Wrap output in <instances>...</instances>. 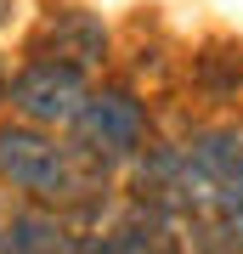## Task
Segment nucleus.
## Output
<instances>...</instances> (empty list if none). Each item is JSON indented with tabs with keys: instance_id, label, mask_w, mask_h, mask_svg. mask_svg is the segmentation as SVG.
Instances as JSON below:
<instances>
[{
	"instance_id": "obj_1",
	"label": "nucleus",
	"mask_w": 243,
	"mask_h": 254,
	"mask_svg": "<svg viewBox=\"0 0 243 254\" xmlns=\"http://www.w3.org/2000/svg\"><path fill=\"white\" fill-rule=\"evenodd\" d=\"M68 141L80 147L85 158L108 164L113 175H125V164L153 141V119H147V102L125 91V85H90L80 119L68 125Z\"/></svg>"
},
{
	"instance_id": "obj_2",
	"label": "nucleus",
	"mask_w": 243,
	"mask_h": 254,
	"mask_svg": "<svg viewBox=\"0 0 243 254\" xmlns=\"http://www.w3.org/2000/svg\"><path fill=\"white\" fill-rule=\"evenodd\" d=\"M85 96H90V73L45 63V57H23V63L11 68V79H6L11 119H23V125H34V130H57V136H68V125L80 119Z\"/></svg>"
},
{
	"instance_id": "obj_3",
	"label": "nucleus",
	"mask_w": 243,
	"mask_h": 254,
	"mask_svg": "<svg viewBox=\"0 0 243 254\" xmlns=\"http://www.w3.org/2000/svg\"><path fill=\"white\" fill-rule=\"evenodd\" d=\"M68 158H74V147H68V136H57V130H34V125H23V119L0 125V187H11L28 203L51 209L57 187H63V175H68Z\"/></svg>"
},
{
	"instance_id": "obj_4",
	"label": "nucleus",
	"mask_w": 243,
	"mask_h": 254,
	"mask_svg": "<svg viewBox=\"0 0 243 254\" xmlns=\"http://www.w3.org/2000/svg\"><path fill=\"white\" fill-rule=\"evenodd\" d=\"M181 153H187V170H192V181H198L204 215L243 203V125L238 119L198 125L187 141H181Z\"/></svg>"
},
{
	"instance_id": "obj_5",
	"label": "nucleus",
	"mask_w": 243,
	"mask_h": 254,
	"mask_svg": "<svg viewBox=\"0 0 243 254\" xmlns=\"http://www.w3.org/2000/svg\"><path fill=\"white\" fill-rule=\"evenodd\" d=\"M28 57H45V63L96 73L113 57V28H108L102 11H90V6H57V11H45L40 28L28 34Z\"/></svg>"
},
{
	"instance_id": "obj_6",
	"label": "nucleus",
	"mask_w": 243,
	"mask_h": 254,
	"mask_svg": "<svg viewBox=\"0 0 243 254\" xmlns=\"http://www.w3.org/2000/svg\"><path fill=\"white\" fill-rule=\"evenodd\" d=\"M0 254H74V226L57 209L17 198L0 215Z\"/></svg>"
},
{
	"instance_id": "obj_7",
	"label": "nucleus",
	"mask_w": 243,
	"mask_h": 254,
	"mask_svg": "<svg viewBox=\"0 0 243 254\" xmlns=\"http://www.w3.org/2000/svg\"><path fill=\"white\" fill-rule=\"evenodd\" d=\"M187 254H243V203L187 220Z\"/></svg>"
},
{
	"instance_id": "obj_8",
	"label": "nucleus",
	"mask_w": 243,
	"mask_h": 254,
	"mask_svg": "<svg viewBox=\"0 0 243 254\" xmlns=\"http://www.w3.org/2000/svg\"><path fill=\"white\" fill-rule=\"evenodd\" d=\"M192 85H198V96H209V102H232L243 91V51L209 46L204 57H192Z\"/></svg>"
},
{
	"instance_id": "obj_9",
	"label": "nucleus",
	"mask_w": 243,
	"mask_h": 254,
	"mask_svg": "<svg viewBox=\"0 0 243 254\" xmlns=\"http://www.w3.org/2000/svg\"><path fill=\"white\" fill-rule=\"evenodd\" d=\"M74 254H136L113 226H90V232H74Z\"/></svg>"
},
{
	"instance_id": "obj_10",
	"label": "nucleus",
	"mask_w": 243,
	"mask_h": 254,
	"mask_svg": "<svg viewBox=\"0 0 243 254\" xmlns=\"http://www.w3.org/2000/svg\"><path fill=\"white\" fill-rule=\"evenodd\" d=\"M11 17H17V0H0V28H11Z\"/></svg>"
},
{
	"instance_id": "obj_11",
	"label": "nucleus",
	"mask_w": 243,
	"mask_h": 254,
	"mask_svg": "<svg viewBox=\"0 0 243 254\" xmlns=\"http://www.w3.org/2000/svg\"><path fill=\"white\" fill-rule=\"evenodd\" d=\"M6 79H11V68H6V63H0V102H6Z\"/></svg>"
},
{
	"instance_id": "obj_12",
	"label": "nucleus",
	"mask_w": 243,
	"mask_h": 254,
	"mask_svg": "<svg viewBox=\"0 0 243 254\" xmlns=\"http://www.w3.org/2000/svg\"><path fill=\"white\" fill-rule=\"evenodd\" d=\"M0 215H6V209H0Z\"/></svg>"
}]
</instances>
